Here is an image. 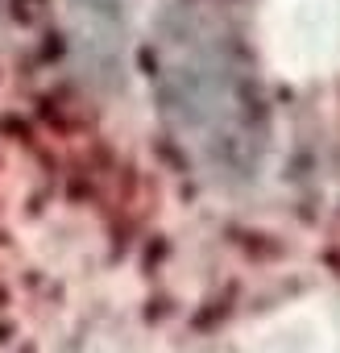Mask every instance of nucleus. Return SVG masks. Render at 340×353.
Instances as JSON below:
<instances>
[{"instance_id":"f257e3e1","label":"nucleus","mask_w":340,"mask_h":353,"mask_svg":"<svg viewBox=\"0 0 340 353\" xmlns=\"http://www.w3.org/2000/svg\"><path fill=\"white\" fill-rule=\"evenodd\" d=\"M153 59L162 117L187 158L212 174H245L262 150V112L233 26L212 9H179Z\"/></svg>"}]
</instances>
